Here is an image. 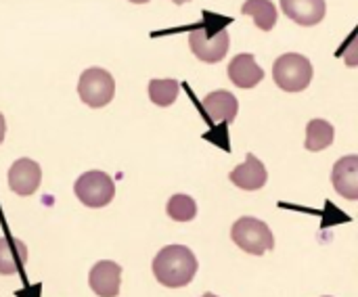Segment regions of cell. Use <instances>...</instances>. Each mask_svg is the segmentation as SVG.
Returning <instances> with one entry per match:
<instances>
[{
    "label": "cell",
    "instance_id": "cell-10",
    "mask_svg": "<svg viewBox=\"0 0 358 297\" xmlns=\"http://www.w3.org/2000/svg\"><path fill=\"white\" fill-rule=\"evenodd\" d=\"M201 107L214 124H233L237 117V111H239V103H237L235 94H231L229 90L210 92L203 99Z\"/></svg>",
    "mask_w": 358,
    "mask_h": 297
},
{
    "label": "cell",
    "instance_id": "cell-3",
    "mask_svg": "<svg viewBox=\"0 0 358 297\" xmlns=\"http://www.w3.org/2000/svg\"><path fill=\"white\" fill-rule=\"evenodd\" d=\"M231 239L235 241V245L241 252L252 254V256H262V254L275 249V237H273L268 224L258 218H252V216H243L233 224Z\"/></svg>",
    "mask_w": 358,
    "mask_h": 297
},
{
    "label": "cell",
    "instance_id": "cell-15",
    "mask_svg": "<svg viewBox=\"0 0 358 297\" xmlns=\"http://www.w3.org/2000/svg\"><path fill=\"white\" fill-rule=\"evenodd\" d=\"M334 136H336V130L329 122L325 119H310L308 126H306V143L304 147L308 151H323L327 149L331 143H334Z\"/></svg>",
    "mask_w": 358,
    "mask_h": 297
},
{
    "label": "cell",
    "instance_id": "cell-22",
    "mask_svg": "<svg viewBox=\"0 0 358 297\" xmlns=\"http://www.w3.org/2000/svg\"><path fill=\"white\" fill-rule=\"evenodd\" d=\"M201 297H218V296H214V294H206V296H201Z\"/></svg>",
    "mask_w": 358,
    "mask_h": 297
},
{
    "label": "cell",
    "instance_id": "cell-2",
    "mask_svg": "<svg viewBox=\"0 0 358 297\" xmlns=\"http://www.w3.org/2000/svg\"><path fill=\"white\" fill-rule=\"evenodd\" d=\"M275 84L285 92H302L313 82V63L300 52H285L273 67Z\"/></svg>",
    "mask_w": 358,
    "mask_h": 297
},
{
    "label": "cell",
    "instance_id": "cell-9",
    "mask_svg": "<svg viewBox=\"0 0 358 297\" xmlns=\"http://www.w3.org/2000/svg\"><path fill=\"white\" fill-rule=\"evenodd\" d=\"M331 182L338 195L348 201L358 199V155H346L336 161L331 170Z\"/></svg>",
    "mask_w": 358,
    "mask_h": 297
},
{
    "label": "cell",
    "instance_id": "cell-1",
    "mask_svg": "<svg viewBox=\"0 0 358 297\" xmlns=\"http://www.w3.org/2000/svg\"><path fill=\"white\" fill-rule=\"evenodd\" d=\"M153 277L159 285L178 289L189 285L197 275V258L185 245H168L153 258Z\"/></svg>",
    "mask_w": 358,
    "mask_h": 297
},
{
    "label": "cell",
    "instance_id": "cell-16",
    "mask_svg": "<svg viewBox=\"0 0 358 297\" xmlns=\"http://www.w3.org/2000/svg\"><path fill=\"white\" fill-rule=\"evenodd\" d=\"M241 13L254 17V23L264 31H271L277 23V8L273 0H248L241 6Z\"/></svg>",
    "mask_w": 358,
    "mask_h": 297
},
{
    "label": "cell",
    "instance_id": "cell-11",
    "mask_svg": "<svg viewBox=\"0 0 358 297\" xmlns=\"http://www.w3.org/2000/svg\"><path fill=\"white\" fill-rule=\"evenodd\" d=\"M231 182L243 191H258L266 184L268 180V172L264 168V164L254 155V153H248L245 157V164L237 166L231 174H229Z\"/></svg>",
    "mask_w": 358,
    "mask_h": 297
},
{
    "label": "cell",
    "instance_id": "cell-20",
    "mask_svg": "<svg viewBox=\"0 0 358 297\" xmlns=\"http://www.w3.org/2000/svg\"><path fill=\"white\" fill-rule=\"evenodd\" d=\"M130 2H134V4H145V2H149V0H130Z\"/></svg>",
    "mask_w": 358,
    "mask_h": 297
},
{
    "label": "cell",
    "instance_id": "cell-23",
    "mask_svg": "<svg viewBox=\"0 0 358 297\" xmlns=\"http://www.w3.org/2000/svg\"><path fill=\"white\" fill-rule=\"evenodd\" d=\"M325 297H329V296H325Z\"/></svg>",
    "mask_w": 358,
    "mask_h": 297
},
{
    "label": "cell",
    "instance_id": "cell-4",
    "mask_svg": "<svg viewBox=\"0 0 358 297\" xmlns=\"http://www.w3.org/2000/svg\"><path fill=\"white\" fill-rule=\"evenodd\" d=\"M78 94H80L82 103H86L92 109L109 105L115 94L113 75L101 67H90V69L82 71L80 82H78Z\"/></svg>",
    "mask_w": 358,
    "mask_h": 297
},
{
    "label": "cell",
    "instance_id": "cell-18",
    "mask_svg": "<svg viewBox=\"0 0 358 297\" xmlns=\"http://www.w3.org/2000/svg\"><path fill=\"white\" fill-rule=\"evenodd\" d=\"M168 216L176 222H191L195 216H197V203L193 197L189 195H172L170 201H168V208H166Z\"/></svg>",
    "mask_w": 358,
    "mask_h": 297
},
{
    "label": "cell",
    "instance_id": "cell-6",
    "mask_svg": "<svg viewBox=\"0 0 358 297\" xmlns=\"http://www.w3.org/2000/svg\"><path fill=\"white\" fill-rule=\"evenodd\" d=\"M229 31L216 29L212 36H208L206 25H195L189 34V46L193 55L203 63H218L229 52Z\"/></svg>",
    "mask_w": 358,
    "mask_h": 297
},
{
    "label": "cell",
    "instance_id": "cell-21",
    "mask_svg": "<svg viewBox=\"0 0 358 297\" xmlns=\"http://www.w3.org/2000/svg\"><path fill=\"white\" fill-rule=\"evenodd\" d=\"M174 4H185V2H189V0H172Z\"/></svg>",
    "mask_w": 358,
    "mask_h": 297
},
{
    "label": "cell",
    "instance_id": "cell-8",
    "mask_svg": "<svg viewBox=\"0 0 358 297\" xmlns=\"http://www.w3.org/2000/svg\"><path fill=\"white\" fill-rule=\"evenodd\" d=\"M122 281V268L111 260H101L90 268L88 285L99 297H117Z\"/></svg>",
    "mask_w": 358,
    "mask_h": 297
},
{
    "label": "cell",
    "instance_id": "cell-17",
    "mask_svg": "<svg viewBox=\"0 0 358 297\" xmlns=\"http://www.w3.org/2000/svg\"><path fill=\"white\" fill-rule=\"evenodd\" d=\"M180 92V84L176 80H151L149 82V99L157 107H170Z\"/></svg>",
    "mask_w": 358,
    "mask_h": 297
},
{
    "label": "cell",
    "instance_id": "cell-19",
    "mask_svg": "<svg viewBox=\"0 0 358 297\" xmlns=\"http://www.w3.org/2000/svg\"><path fill=\"white\" fill-rule=\"evenodd\" d=\"M4 134H6V122H4V117H2V113H0V145H2V140H4Z\"/></svg>",
    "mask_w": 358,
    "mask_h": 297
},
{
    "label": "cell",
    "instance_id": "cell-7",
    "mask_svg": "<svg viewBox=\"0 0 358 297\" xmlns=\"http://www.w3.org/2000/svg\"><path fill=\"white\" fill-rule=\"evenodd\" d=\"M42 182V170L34 159H17L8 170V187L21 197H29L38 191Z\"/></svg>",
    "mask_w": 358,
    "mask_h": 297
},
{
    "label": "cell",
    "instance_id": "cell-13",
    "mask_svg": "<svg viewBox=\"0 0 358 297\" xmlns=\"http://www.w3.org/2000/svg\"><path fill=\"white\" fill-rule=\"evenodd\" d=\"M229 78L239 88H254L264 80V69L256 63L254 55L243 52L229 63Z\"/></svg>",
    "mask_w": 358,
    "mask_h": 297
},
{
    "label": "cell",
    "instance_id": "cell-14",
    "mask_svg": "<svg viewBox=\"0 0 358 297\" xmlns=\"http://www.w3.org/2000/svg\"><path fill=\"white\" fill-rule=\"evenodd\" d=\"M27 264V245L17 237H0V275H19Z\"/></svg>",
    "mask_w": 358,
    "mask_h": 297
},
{
    "label": "cell",
    "instance_id": "cell-5",
    "mask_svg": "<svg viewBox=\"0 0 358 297\" xmlns=\"http://www.w3.org/2000/svg\"><path fill=\"white\" fill-rule=\"evenodd\" d=\"M73 193L86 208H105L115 197V184L111 176H107L105 172L92 170L76 180Z\"/></svg>",
    "mask_w": 358,
    "mask_h": 297
},
{
    "label": "cell",
    "instance_id": "cell-12",
    "mask_svg": "<svg viewBox=\"0 0 358 297\" xmlns=\"http://www.w3.org/2000/svg\"><path fill=\"white\" fill-rule=\"evenodd\" d=\"M281 8L292 21L304 27L321 23L327 15L325 0H281Z\"/></svg>",
    "mask_w": 358,
    "mask_h": 297
}]
</instances>
